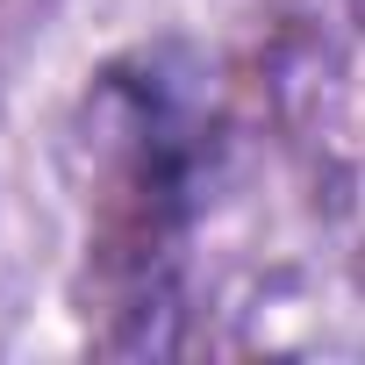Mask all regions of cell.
<instances>
[{"instance_id": "1", "label": "cell", "mask_w": 365, "mask_h": 365, "mask_svg": "<svg viewBox=\"0 0 365 365\" xmlns=\"http://www.w3.org/2000/svg\"><path fill=\"white\" fill-rule=\"evenodd\" d=\"M351 15H358V29H365V0H351Z\"/></svg>"}]
</instances>
